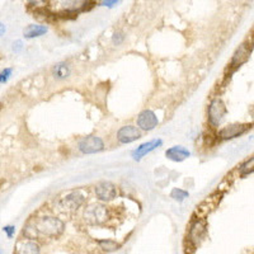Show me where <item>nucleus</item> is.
Here are the masks:
<instances>
[{"label": "nucleus", "mask_w": 254, "mask_h": 254, "mask_svg": "<svg viewBox=\"0 0 254 254\" xmlns=\"http://www.w3.org/2000/svg\"><path fill=\"white\" fill-rule=\"evenodd\" d=\"M35 228L37 235H42V236H58L64 232V222L61 220L56 219V217H51V216H45L41 219L36 220L35 222H31Z\"/></svg>", "instance_id": "f257e3e1"}, {"label": "nucleus", "mask_w": 254, "mask_h": 254, "mask_svg": "<svg viewBox=\"0 0 254 254\" xmlns=\"http://www.w3.org/2000/svg\"><path fill=\"white\" fill-rule=\"evenodd\" d=\"M84 217H85V221L90 225H100L108 220V210L103 205L94 203V205L87 207L85 213H84Z\"/></svg>", "instance_id": "f03ea898"}, {"label": "nucleus", "mask_w": 254, "mask_h": 254, "mask_svg": "<svg viewBox=\"0 0 254 254\" xmlns=\"http://www.w3.org/2000/svg\"><path fill=\"white\" fill-rule=\"evenodd\" d=\"M84 202V196L80 195L79 192H73L70 195H68L66 197L61 198L59 201L58 206L60 209V211L65 214H70L77 211L79 207L83 205Z\"/></svg>", "instance_id": "7ed1b4c3"}, {"label": "nucleus", "mask_w": 254, "mask_h": 254, "mask_svg": "<svg viewBox=\"0 0 254 254\" xmlns=\"http://www.w3.org/2000/svg\"><path fill=\"white\" fill-rule=\"evenodd\" d=\"M207 113H209L210 123L213 126H219L222 122V119H224V116H225L226 113L225 104H224L221 99L216 98V99H214L210 103Z\"/></svg>", "instance_id": "20e7f679"}, {"label": "nucleus", "mask_w": 254, "mask_h": 254, "mask_svg": "<svg viewBox=\"0 0 254 254\" xmlns=\"http://www.w3.org/2000/svg\"><path fill=\"white\" fill-rule=\"evenodd\" d=\"M78 146L83 154H96L104 149L103 141L98 136H88V137L81 138Z\"/></svg>", "instance_id": "39448f33"}, {"label": "nucleus", "mask_w": 254, "mask_h": 254, "mask_svg": "<svg viewBox=\"0 0 254 254\" xmlns=\"http://www.w3.org/2000/svg\"><path fill=\"white\" fill-rule=\"evenodd\" d=\"M158 125V117L155 116V113L153 111L145 110L142 111L137 117V126L141 130L145 131H151L154 130Z\"/></svg>", "instance_id": "423d86ee"}, {"label": "nucleus", "mask_w": 254, "mask_h": 254, "mask_svg": "<svg viewBox=\"0 0 254 254\" xmlns=\"http://www.w3.org/2000/svg\"><path fill=\"white\" fill-rule=\"evenodd\" d=\"M141 134L135 126H123L117 132V140L121 144H130V142L136 141L137 138H140Z\"/></svg>", "instance_id": "0eeeda50"}, {"label": "nucleus", "mask_w": 254, "mask_h": 254, "mask_svg": "<svg viewBox=\"0 0 254 254\" xmlns=\"http://www.w3.org/2000/svg\"><path fill=\"white\" fill-rule=\"evenodd\" d=\"M249 126L243 125V123H233V125H229L226 127L221 130L219 132V137H221L222 140H230V138L238 137V136L243 135L245 131L248 130Z\"/></svg>", "instance_id": "6e6552de"}, {"label": "nucleus", "mask_w": 254, "mask_h": 254, "mask_svg": "<svg viewBox=\"0 0 254 254\" xmlns=\"http://www.w3.org/2000/svg\"><path fill=\"white\" fill-rule=\"evenodd\" d=\"M96 195L100 201H111L116 197L117 190L111 182H102V183L97 184Z\"/></svg>", "instance_id": "1a4fd4ad"}, {"label": "nucleus", "mask_w": 254, "mask_h": 254, "mask_svg": "<svg viewBox=\"0 0 254 254\" xmlns=\"http://www.w3.org/2000/svg\"><path fill=\"white\" fill-rule=\"evenodd\" d=\"M161 144H163V141H161L160 138H155V140H151V141L144 142V144H141L138 148H136L135 150L132 151V158L135 159V160H141L145 155L155 150Z\"/></svg>", "instance_id": "9d476101"}, {"label": "nucleus", "mask_w": 254, "mask_h": 254, "mask_svg": "<svg viewBox=\"0 0 254 254\" xmlns=\"http://www.w3.org/2000/svg\"><path fill=\"white\" fill-rule=\"evenodd\" d=\"M251 50L252 46L249 43H243V45L239 46V48L235 51L234 56H233L232 60V66L233 68H239L241 64H244L249 59V55H251Z\"/></svg>", "instance_id": "9b49d317"}, {"label": "nucleus", "mask_w": 254, "mask_h": 254, "mask_svg": "<svg viewBox=\"0 0 254 254\" xmlns=\"http://www.w3.org/2000/svg\"><path fill=\"white\" fill-rule=\"evenodd\" d=\"M205 233H206V222L203 221V220H196L191 225L190 241L193 244H197V243L202 240Z\"/></svg>", "instance_id": "f8f14e48"}, {"label": "nucleus", "mask_w": 254, "mask_h": 254, "mask_svg": "<svg viewBox=\"0 0 254 254\" xmlns=\"http://www.w3.org/2000/svg\"><path fill=\"white\" fill-rule=\"evenodd\" d=\"M165 155L168 159L173 161H183L184 159L190 158L191 153L183 146H173L165 151Z\"/></svg>", "instance_id": "ddd939ff"}, {"label": "nucleus", "mask_w": 254, "mask_h": 254, "mask_svg": "<svg viewBox=\"0 0 254 254\" xmlns=\"http://www.w3.org/2000/svg\"><path fill=\"white\" fill-rule=\"evenodd\" d=\"M47 32V27L39 26V24H29L26 29H24V37L26 39H33V37H39V36L43 35Z\"/></svg>", "instance_id": "4468645a"}, {"label": "nucleus", "mask_w": 254, "mask_h": 254, "mask_svg": "<svg viewBox=\"0 0 254 254\" xmlns=\"http://www.w3.org/2000/svg\"><path fill=\"white\" fill-rule=\"evenodd\" d=\"M52 75L56 78V79H66V78L70 75V68L68 66V64L65 62H60V64H56L52 69Z\"/></svg>", "instance_id": "2eb2a0df"}, {"label": "nucleus", "mask_w": 254, "mask_h": 254, "mask_svg": "<svg viewBox=\"0 0 254 254\" xmlns=\"http://www.w3.org/2000/svg\"><path fill=\"white\" fill-rule=\"evenodd\" d=\"M39 244H36V243H33V241L24 243V244L20 248V251H18V254H39Z\"/></svg>", "instance_id": "dca6fc26"}, {"label": "nucleus", "mask_w": 254, "mask_h": 254, "mask_svg": "<svg viewBox=\"0 0 254 254\" xmlns=\"http://www.w3.org/2000/svg\"><path fill=\"white\" fill-rule=\"evenodd\" d=\"M239 172H240L241 176H248V174L254 173V156H252L251 159H248L247 161H244V163L239 167Z\"/></svg>", "instance_id": "f3484780"}, {"label": "nucleus", "mask_w": 254, "mask_h": 254, "mask_svg": "<svg viewBox=\"0 0 254 254\" xmlns=\"http://www.w3.org/2000/svg\"><path fill=\"white\" fill-rule=\"evenodd\" d=\"M98 244H99V247L102 248L104 252H115L121 247L118 243H116V241L113 240H99L98 241Z\"/></svg>", "instance_id": "a211bd4d"}, {"label": "nucleus", "mask_w": 254, "mask_h": 254, "mask_svg": "<svg viewBox=\"0 0 254 254\" xmlns=\"http://www.w3.org/2000/svg\"><path fill=\"white\" fill-rule=\"evenodd\" d=\"M171 196L172 198H174L176 201H178V202H182V201L188 196V192H186V191L183 190H179V188H174V190L172 191Z\"/></svg>", "instance_id": "6ab92c4d"}, {"label": "nucleus", "mask_w": 254, "mask_h": 254, "mask_svg": "<svg viewBox=\"0 0 254 254\" xmlns=\"http://www.w3.org/2000/svg\"><path fill=\"white\" fill-rule=\"evenodd\" d=\"M12 74V69H4L3 71H1V75H0V81L1 83H5V81L9 79V75Z\"/></svg>", "instance_id": "aec40b11"}, {"label": "nucleus", "mask_w": 254, "mask_h": 254, "mask_svg": "<svg viewBox=\"0 0 254 254\" xmlns=\"http://www.w3.org/2000/svg\"><path fill=\"white\" fill-rule=\"evenodd\" d=\"M123 39H125V36H123L122 33L117 32V33H115V35H113L112 41H113V43H115V45H119V43H122Z\"/></svg>", "instance_id": "412c9836"}, {"label": "nucleus", "mask_w": 254, "mask_h": 254, "mask_svg": "<svg viewBox=\"0 0 254 254\" xmlns=\"http://www.w3.org/2000/svg\"><path fill=\"white\" fill-rule=\"evenodd\" d=\"M22 48H23V43H22V41H17V42H14V45H13V51H14V52H20V51H22Z\"/></svg>", "instance_id": "4be33fe9"}, {"label": "nucleus", "mask_w": 254, "mask_h": 254, "mask_svg": "<svg viewBox=\"0 0 254 254\" xmlns=\"http://www.w3.org/2000/svg\"><path fill=\"white\" fill-rule=\"evenodd\" d=\"M3 230L7 233L9 238H12V235H13V233H14V226H4Z\"/></svg>", "instance_id": "5701e85b"}, {"label": "nucleus", "mask_w": 254, "mask_h": 254, "mask_svg": "<svg viewBox=\"0 0 254 254\" xmlns=\"http://www.w3.org/2000/svg\"><path fill=\"white\" fill-rule=\"evenodd\" d=\"M118 1H116V0H113V1H102V5H104V7H112L113 4H117Z\"/></svg>", "instance_id": "b1692460"}, {"label": "nucleus", "mask_w": 254, "mask_h": 254, "mask_svg": "<svg viewBox=\"0 0 254 254\" xmlns=\"http://www.w3.org/2000/svg\"><path fill=\"white\" fill-rule=\"evenodd\" d=\"M4 31H5V26L1 23V35H4Z\"/></svg>", "instance_id": "393cba45"}]
</instances>
